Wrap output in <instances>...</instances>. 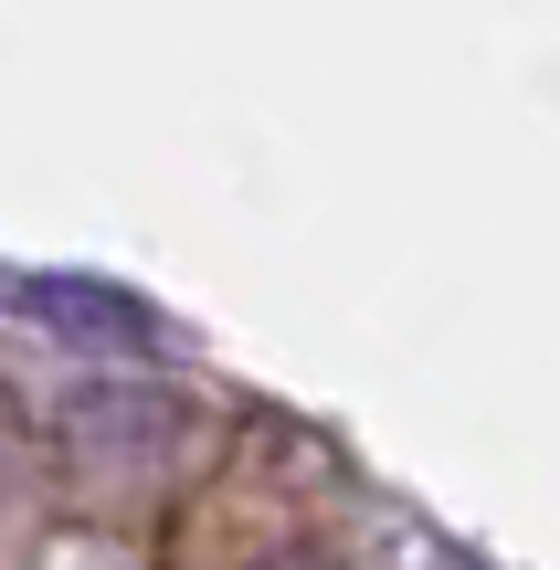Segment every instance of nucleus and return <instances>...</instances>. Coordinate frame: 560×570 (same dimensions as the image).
Here are the masks:
<instances>
[{"instance_id":"f257e3e1","label":"nucleus","mask_w":560,"mask_h":570,"mask_svg":"<svg viewBox=\"0 0 560 570\" xmlns=\"http://www.w3.org/2000/svg\"><path fill=\"white\" fill-rule=\"evenodd\" d=\"M21 296H32V317H53V327H96V338H148L138 296H117V285H85V275H32Z\"/></svg>"}]
</instances>
